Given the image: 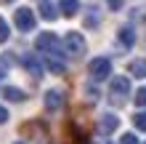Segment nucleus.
Instances as JSON below:
<instances>
[{"label":"nucleus","instance_id":"1","mask_svg":"<svg viewBox=\"0 0 146 144\" xmlns=\"http://www.w3.org/2000/svg\"><path fill=\"white\" fill-rule=\"evenodd\" d=\"M35 48L40 51V54H45V56H58L61 54V40H58L53 32H42V35H37V40H35Z\"/></svg>","mask_w":146,"mask_h":144},{"label":"nucleus","instance_id":"2","mask_svg":"<svg viewBox=\"0 0 146 144\" xmlns=\"http://www.w3.org/2000/svg\"><path fill=\"white\" fill-rule=\"evenodd\" d=\"M130 94V80L125 78V75H119V78H111V86H109V99L111 104H122Z\"/></svg>","mask_w":146,"mask_h":144},{"label":"nucleus","instance_id":"3","mask_svg":"<svg viewBox=\"0 0 146 144\" xmlns=\"http://www.w3.org/2000/svg\"><path fill=\"white\" fill-rule=\"evenodd\" d=\"M85 48H88V43H85V38L80 35V32H66L64 35V51L72 59H80L85 54Z\"/></svg>","mask_w":146,"mask_h":144},{"label":"nucleus","instance_id":"4","mask_svg":"<svg viewBox=\"0 0 146 144\" xmlns=\"http://www.w3.org/2000/svg\"><path fill=\"white\" fill-rule=\"evenodd\" d=\"M88 75H90V80H106L109 75H111V62L106 56H96L93 62L88 64Z\"/></svg>","mask_w":146,"mask_h":144},{"label":"nucleus","instance_id":"5","mask_svg":"<svg viewBox=\"0 0 146 144\" xmlns=\"http://www.w3.org/2000/svg\"><path fill=\"white\" fill-rule=\"evenodd\" d=\"M13 24H16L21 32H29V29H35L37 19H35V13H32V8L21 5V8H16V13H13Z\"/></svg>","mask_w":146,"mask_h":144},{"label":"nucleus","instance_id":"6","mask_svg":"<svg viewBox=\"0 0 146 144\" xmlns=\"http://www.w3.org/2000/svg\"><path fill=\"white\" fill-rule=\"evenodd\" d=\"M45 109L48 112H58V109L64 107V91H58V88H50V91H45Z\"/></svg>","mask_w":146,"mask_h":144},{"label":"nucleus","instance_id":"7","mask_svg":"<svg viewBox=\"0 0 146 144\" xmlns=\"http://www.w3.org/2000/svg\"><path fill=\"white\" fill-rule=\"evenodd\" d=\"M21 64H24V70L32 72L35 78H40V75H42V64H40V59H37L35 54H24V56H21Z\"/></svg>","mask_w":146,"mask_h":144},{"label":"nucleus","instance_id":"8","mask_svg":"<svg viewBox=\"0 0 146 144\" xmlns=\"http://www.w3.org/2000/svg\"><path fill=\"white\" fill-rule=\"evenodd\" d=\"M117 43L122 46L125 51L133 48V46H135V29H133V27H119V32H117Z\"/></svg>","mask_w":146,"mask_h":144},{"label":"nucleus","instance_id":"9","mask_svg":"<svg viewBox=\"0 0 146 144\" xmlns=\"http://www.w3.org/2000/svg\"><path fill=\"white\" fill-rule=\"evenodd\" d=\"M98 128H101V133H114V131L119 128V117H117V115H111V112L101 115V120H98Z\"/></svg>","mask_w":146,"mask_h":144},{"label":"nucleus","instance_id":"10","mask_svg":"<svg viewBox=\"0 0 146 144\" xmlns=\"http://www.w3.org/2000/svg\"><path fill=\"white\" fill-rule=\"evenodd\" d=\"M58 13H61V11H58L56 3H50V0H40V16H42L45 21H56Z\"/></svg>","mask_w":146,"mask_h":144},{"label":"nucleus","instance_id":"11","mask_svg":"<svg viewBox=\"0 0 146 144\" xmlns=\"http://www.w3.org/2000/svg\"><path fill=\"white\" fill-rule=\"evenodd\" d=\"M58 11H61V16H77V11H80V0H58Z\"/></svg>","mask_w":146,"mask_h":144},{"label":"nucleus","instance_id":"12","mask_svg":"<svg viewBox=\"0 0 146 144\" xmlns=\"http://www.w3.org/2000/svg\"><path fill=\"white\" fill-rule=\"evenodd\" d=\"M45 67H48L53 75H64V72H66V64H64L61 56H45Z\"/></svg>","mask_w":146,"mask_h":144},{"label":"nucleus","instance_id":"13","mask_svg":"<svg viewBox=\"0 0 146 144\" xmlns=\"http://www.w3.org/2000/svg\"><path fill=\"white\" fill-rule=\"evenodd\" d=\"M0 94H3V99H8V101H24L27 99V94H24L21 88H16V86H5Z\"/></svg>","mask_w":146,"mask_h":144},{"label":"nucleus","instance_id":"14","mask_svg":"<svg viewBox=\"0 0 146 144\" xmlns=\"http://www.w3.org/2000/svg\"><path fill=\"white\" fill-rule=\"evenodd\" d=\"M127 72H130L133 78H146V59H133L130 67H127Z\"/></svg>","mask_w":146,"mask_h":144},{"label":"nucleus","instance_id":"15","mask_svg":"<svg viewBox=\"0 0 146 144\" xmlns=\"http://www.w3.org/2000/svg\"><path fill=\"white\" fill-rule=\"evenodd\" d=\"M133 125H135L138 131H146V109H141V112L133 115Z\"/></svg>","mask_w":146,"mask_h":144},{"label":"nucleus","instance_id":"16","mask_svg":"<svg viewBox=\"0 0 146 144\" xmlns=\"http://www.w3.org/2000/svg\"><path fill=\"white\" fill-rule=\"evenodd\" d=\"M133 101H135V107H146V86L135 91V96H133Z\"/></svg>","mask_w":146,"mask_h":144},{"label":"nucleus","instance_id":"17","mask_svg":"<svg viewBox=\"0 0 146 144\" xmlns=\"http://www.w3.org/2000/svg\"><path fill=\"white\" fill-rule=\"evenodd\" d=\"M8 35H11V29H8V21L0 16V43H5L8 40Z\"/></svg>","mask_w":146,"mask_h":144},{"label":"nucleus","instance_id":"18","mask_svg":"<svg viewBox=\"0 0 146 144\" xmlns=\"http://www.w3.org/2000/svg\"><path fill=\"white\" fill-rule=\"evenodd\" d=\"M85 27H98V13H96V11H90V13H88V19H85Z\"/></svg>","mask_w":146,"mask_h":144},{"label":"nucleus","instance_id":"19","mask_svg":"<svg viewBox=\"0 0 146 144\" xmlns=\"http://www.w3.org/2000/svg\"><path fill=\"white\" fill-rule=\"evenodd\" d=\"M119 144H138V139H135V133H125V136L119 139Z\"/></svg>","mask_w":146,"mask_h":144},{"label":"nucleus","instance_id":"20","mask_svg":"<svg viewBox=\"0 0 146 144\" xmlns=\"http://www.w3.org/2000/svg\"><path fill=\"white\" fill-rule=\"evenodd\" d=\"M122 5H125V0H109V8H111V11H119Z\"/></svg>","mask_w":146,"mask_h":144},{"label":"nucleus","instance_id":"21","mask_svg":"<svg viewBox=\"0 0 146 144\" xmlns=\"http://www.w3.org/2000/svg\"><path fill=\"white\" fill-rule=\"evenodd\" d=\"M3 123H8V109L0 107V125H3Z\"/></svg>","mask_w":146,"mask_h":144},{"label":"nucleus","instance_id":"22","mask_svg":"<svg viewBox=\"0 0 146 144\" xmlns=\"http://www.w3.org/2000/svg\"><path fill=\"white\" fill-rule=\"evenodd\" d=\"M11 62H13V59H11V56H3V64H8V67H11ZM3 75H5V72H3V70H0V78H3Z\"/></svg>","mask_w":146,"mask_h":144},{"label":"nucleus","instance_id":"23","mask_svg":"<svg viewBox=\"0 0 146 144\" xmlns=\"http://www.w3.org/2000/svg\"><path fill=\"white\" fill-rule=\"evenodd\" d=\"M98 144H111V141H106V139H104V141H98Z\"/></svg>","mask_w":146,"mask_h":144},{"label":"nucleus","instance_id":"24","mask_svg":"<svg viewBox=\"0 0 146 144\" xmlns=\"http://www.w3.org/2000/svg\"><path fill=\"white\" fill-rule=\"evenodd\" d=\"M0 3H11V0H0Z\"/></svg>","mask_w":146,"mask_h":144},{"label":"nucleus","instance_id":"25","mask_svg":"<svg viewBox=\"0 0 146 144\" xmlns=\"http://www.w3.org/2000/svg\"><path fill=\"white\" fill-rule=\"evenodd\" d=\"M16 144H24V141H16Z\"/></svg>","mask_w":146,"mask_h":144}]
</instances>
